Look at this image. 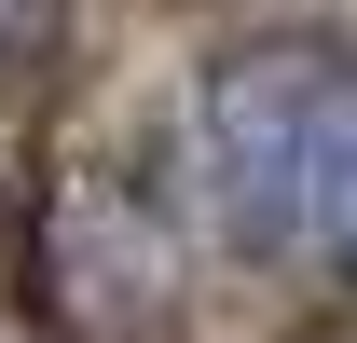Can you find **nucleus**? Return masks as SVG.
Here are the masks:
<instances>
[{"label": "nucleus", "mask_w": 357, "mask_h": 343, "mask_svg": "<svg viewBox=\"0 0 357 343\" xmlns=\"http://www.w3.org/2000/svg\"><path fill=\"white\" fill-rule=\"evenodd\" d=\"M28 289H42L55 343H137L165 316V220L137 206V178L69 165L28 206Z\"/></svg>", "instance_id": "nucleus-2"}, {"label": "nucleus", "mask_w": 357, "mask_h": 343, "mask_svg": "<svg viewBox=\"0 0 357 343\" xmlns=\"http://www.w3.org/2000/svg\"><path fill=\"white\" fill-rule=\"evenodd\" d=\"M192 165H206V206L234 220V247L344 261V234H357V69L316 42L220 55L206 96H192Z\"/></svg>", "instance_id": "nucleus-1"}, {"label": "nucleus", "mask_w": 357, "mask_h": 343, "mask_svg": "<svg viewBox=\"0 0 357 343\" xmlns=\"http://www.w3.org/2000/svg\"><path fill=\"white\" fill-rule=\"evenodd\" d=\"M344 261H357V234H344Z\"/></svg>", "instance_id": "nucleus-3"}]
</instances>
